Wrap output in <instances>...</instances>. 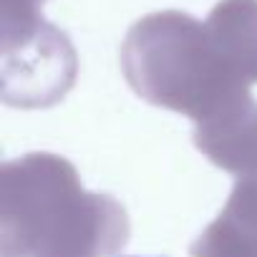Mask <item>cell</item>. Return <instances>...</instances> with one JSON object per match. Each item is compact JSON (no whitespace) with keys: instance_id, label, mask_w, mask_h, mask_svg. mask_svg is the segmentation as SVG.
Segmentation results:
<instances>
[{"instance_id":"277c9868","label":"cell","mask_w":257,"mask_h":257,"mask_svg":"<svg viewBox=\"0 0 257 257\" xmlns=\"http://www.w3.org/2000/svg\"><path fill=\"white\" fill-rule=\"evenodd\" d=\"M43 0H0V21H3V51L41 36L51 23L41 18Z\"/></svg>"},{"instance_id":"6da1fadb","label":"cell","mask_w":257,"mask_h":257,"mask_svg":"<svg viewBox=\"0 0 257 257\" xmlns=\"http://www.w3.org/2000/svg\"><path fill=\"white\" fill-rule=\"evenodd\" d=\"M121 68L144 101L197 126L242 108L257 83V0H219L207 21L182 11L137 21Z\"/></svg>"},{"instance_id":"7a4b0ae2","label":"cell","mask_w":257,"mask_h":257,"mask_svg":"<svg viewBox=\"0 0 257 257\" xmlns=\"http://www.w3.org/2000/svg\"><path fill=\"white\" fill-rule=\"evenodd\" d=\"M126 239V209L86 192L63 157L28 154L0 169V257H113Z\"/></svg>"},{"instance_id":"3957f363","label":"cell","mask_w":257,"mask_h":257,"mask_svg":"<svg viewBox=\"0 0 257 257\" xmlns=\"http://www.w3.org/2000/svg\"><path fill=\"white\" fill-rule=\"evenodd\" d=\"M192 257H257V174L237 177L224 209L192 244Z\"/></svg>"}]
</instances>
